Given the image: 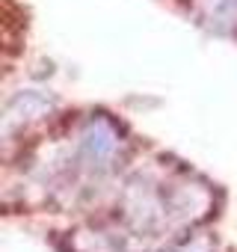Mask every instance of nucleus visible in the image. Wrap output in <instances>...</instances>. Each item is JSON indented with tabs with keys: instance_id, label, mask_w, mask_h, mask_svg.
<instances>
[]
</instances>
